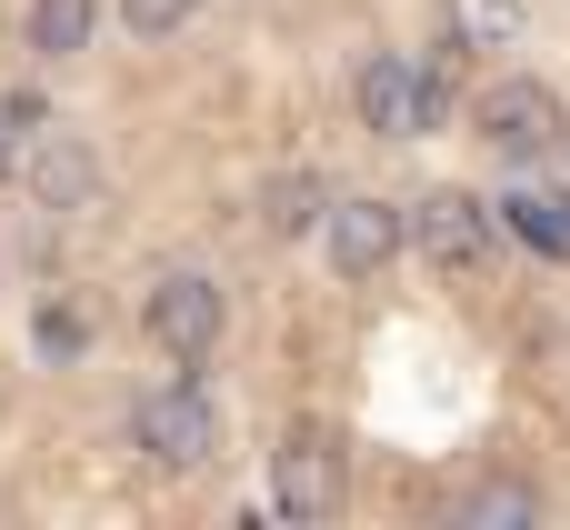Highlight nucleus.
<instances>
[{"instance_id":"nucleus-1","label":"nucleus","mask_w":570,"mask_h":530,"mask_svg":"<svg viewBox=\"0 0 570 530\" xmlns=\"http://www.w3.org/2000/svg\"><path fill=\"white\" fill-rule=\"evenodd\" d=\"M130 441H140L150 471H200L220 451V411H210L200 381H160V391L130 401Z\"/></svg>"},{"instance_id":"nucleus-14","label":"nucleus","mask_w":570,"mask_h":530,"mask_svg":"<svg viewBox=\"0 0 570 530\" xmlns=\"http://www.w3.org/2000/svg\"><path fill=\"white\" fill-rule=\"evenodd\" d=\"M120 20H130L140 40H170V30L190 20V0H120Z\"/></svg>"},{"instance_id":"nucleus-11","label":"nucleus","mask_w":570,"mask_h":530,"mask_svg":"<svg viewBox=\"0 0 570 530\" xmlns=\"http://www.w3.org/2000/svg\"><path fill=\"white\" fill-rule=\"evenodd\" d=\"M461 521L471 530H521V521H541V501H531L521 481H481V491L461 501Z\"/></svg>"},{"instance_id":"nucleus-15","label":"nucleus","mask_w":570,"mask_h":530,"mask_svg":"<svg viewBox=\"0 0 570 530\" xmlns=\"http://www.w3.org/2000/svg\"><path fill=\"white\" fill-rule=\"evenodd\" d=\"M40 351L70 361V351H80V321H70V311H40Z\"/></svg>"},{"instance_id":"nucleus-12","label":"nucleus","mask_w":570,"mask_h":530,"mask_svg":"<svg viewBox=\"0 0 570 530\" xmlns=\"http://www.w3.org/2000/svg\"><path fill=\"white\" fill-rule=\"evenodd\" d=\"M451 30H461V50H501L521 30V0H451Z\"/></svg>"},{"instance_id":"nucleus-5","label":"nucleus","mask_w":570,"mask_h":530,"mask_svg":"<svg viewBox=\"0 0 570 530\" xmlns=\"http://www.w3.org/2000/svg\"><path fill=\"white\" fill-rule=\"evenodd\" d=\"M570 130L561 90H541V80H501V90H481V140L501 150V160H551Z\"/></svg>"},{"instance_id":"nucleus-4","label":"nucleus","mask_w":570,"mask_h":530,"mask_svg":"<svg viewBox=\"0 0 570 530\" xmlns=\"http://www.w3.org/2000/svg\"><path fill=\"white\" fill-rule=\"evenodd\" d=\"M140 331L190 371V361H210L220 351V281L210 271H160L150 291H140Z\"/></svg>"},{"instance_id":"nucleus-10","label":"nucleus","mask_w":570,"mask_h":530,"mask_svg":"<svg viewBox=\"0 0 570 530\" xmlns=\"http://www.w3.org/2000/svg\"><path fill=\"white\" fill-rule=\"evenodd\" d=\"M100 30V0H30V50L40 60H80Z\"/></svg>"},{"instance_id":"nucleus-8","label":"nucleus","mask_w":570,"mask_h":530,"mask_svg":"<svg viewBox=\"0 0 570 530\" xmlns=\"http://www.w3.org/2000/svg\"><path fill=\"white\" fill-rule=\"evenodd\" d=\"M30 200L40 210H90L100 200V150L80 140V130H30Z\"/></svg>"},{"instance_id":"nucleus-7","label":"nucleus","mask_w":570,"mask_h":530,"mask_svg":"<svg viewBox=\"0 0 570 530\" xmlns=\"http://www.w3.org/2000/svg\"><path fill=\"white\" fill-rule=\"evenodd\" d=\"M401 230H411L421 261H441V271H481V261H491V210H481L471 190H421V200L401 210Z\"/></svg>"},{"instance_id":"nucleus-2","label":"nucleus","mask_w":570,"mask_h":530,"mask_svg":"<svg viewBox=\"0 0 570 530\" xmlns=\"http://www.w3.org/2000/svg\"><path fill=\"white\" fill-rule=\"evenodd\" d=\"M341 491H351L341 431L291 421V431H281V451H271V501H281V521H331V511H341Z\"/></svg>"},{"instance_id":"nucleus-6","label":"nucleus","mask_w":570,"mask_h":530,"mask_svg":"<svg viewBox=\"0 0 570 530\" xmlns=\"http://www.w3.org/2000/svg\"><path fill=\"white\" fill-rule=\"evenodd\" d=\"M401 200H331L321 210V251H331V271L341 281H381L391 261H401Z\"/></svg>"},{"instance_id":"nucleus-16","label":"nucleus","mask_w":570,"mask_h":530,"mask_svg":"<svg viewBox=\"0 0 570 530\" xmlns=\"http://www.w3.org/2000/svg\"><path fill=\"white\" fill-rule=\"evenodd\" d=\"M0 120H10V130H40V120H50V100H40V90H10V100H0Z\"/></svg>"},{"instance_id":"nucleus-3","label":"nucleus","mask_w":570,"mask_h":530,"mask_svg":"<svg viewBox=\"0 0 570 530\" xmlns=\"http://www.w3.org/2000/svg\"><path fill=\"white\" fill-rule=\"evenodd\" d=\"M351 100H361V130H381V140H411V130H431L441 120V70H411L401 50H371L361 70H351Z\"/></svg>"},{"instance_id":"nucleus-13","label":"nucleus","mask_w":570,"mask_h":530,"mask_svg":"<svg viewBox=\"0 0 570 530\" xmlns=\"http://www.w3.org/2000/svg\"><path fill=\"white\" fill-rule=\"evenodd\" d=\"M501 210H511V230H531L541 251L570 261V200H501Z\"/></svg>"},{"instance_id":"nucleus-9","label":"nucleus","mask_w":570,"mask_h":530,"mask_svg":"<svg viewBox=\"0 0 570 530\" xmlns=\"http://www.w3.org/2000/svg\"><path fill=\"white\" fill-rule=\"evenodd\" d=\"M321 210H331V190H321L311 170H281V180H261V230H271V241H301Z\"/></svg>"},{"instance_id":"nucleus-17","label":"nucleus","mask_w":570,"mask_h":530,"mask_svg":"<svg viewBox=\"0 0 570 530\" xmlns=\"http://www.w3.org/2000/svg\"><path fill=\"white\" fill-rule=\"evenodd\" d=\"M0 180H10V120H0Z\"/></svg>"}]
</instances>
